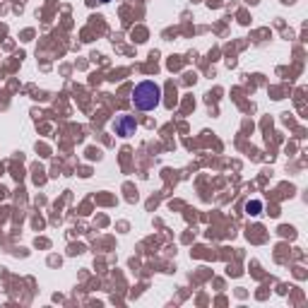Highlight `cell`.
<instances>
[{
    "label": "cell",
    "mask_w": 308,
    "mask_h": 308,
    "mask_svg": "<svg viewBox=\"0 0 308 308\" xmlns=\"http://www.w3.org/2000/svg\"><path fill=\"white\" fill-rule=\"evenodd\" d=\"M133 104L140 111H152L162 104V87L157 82H140L133 89Z\"/></svg>",
    "instance_id": "cell-1"
},
{
    "label": "cell",
    "mask_w": 308,
    "mask_h": 308,
    "mask_svg": "<svg viewBox=\"0 0 308 308\" xmlns=\"http://www.w3.org/2000/svg\"><path fill=\"white\" fill-rule=\"evenodd\" d=\"M137 130V123L133 116H126V113H120V116H116V120H113V133L120 137H130L135 135Z\"/></svg>",
    "instance_id": "cell-2"
},
{
    "label": "cell",
    "mask_w": 308,
    "mask_h": 308,
    "mask_svg": "<svg viewBox=\"0 0 308 308\" xmlns=\"http://www.w3.org/2000/svg\"><path fill=\"white\" fill-rule=\"evenodd\" d=\"M260 209H263V202H260V200H253V202H248V205H245V212H248L251 217H258V214H260Z\"/></svg>",
    "instance_id": "cell-3"
},
{
    "label": "cell",
    "mask_w": 308,
    "mask_h": 308,
    "mask_svg": "<svg viewBox=\"0 0 308 308\" xmlns=\"http://www.w3.org/2000/svg\"><path fill=\"white\" fill-rule=\"evenodd\" d=\"M101 3H109V0H101Z\"/></svg>",
    "instance_id": "cell-4"
}]
</instances>
